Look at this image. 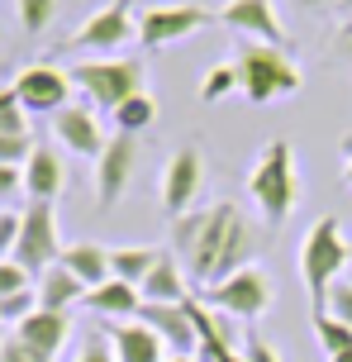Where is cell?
Returning a JSON list of instances; mask_svg holds the SVG:
<instances>
[{
    "instance_id": "obj_1",
    "label": "cell",
    "mask_w": 352,
    "mask_h": 362,
    "mask_svg": "<svg viewBox=\"0 0 352 362\" xmlns=\"http://www.w3.org/2000/svg\"><path fill=\"white\" fill-rule=\"evenodd\" d=\"M171 243L195 291L219 286L224 276L253 267V257H257V229L248 224V215L233 200H214L205 210L171 219Z\"/></svg>"
},
{
    "instance_id": "obj_2",
    "label": "cell",
    "mask_w": 352,
    "mask_h": 362,
    "mask_svg": "<svg viewBox=\"0 0 352 362\" xmlns=\"http://www.w3.org/2000/svg\"><path fill=\"white\" fill-rule=\"evenodd\" d=\"M348 262H352V243L343 234L338 215H319L305 229V238H300V281L310 291V305L315 310H324V296L348 272Z\"/></svg>"
},
{
    "instance_id": "obj_3",
    "label": "cell",
    "mask_w": 352,
    "mask_h": 362,
    "mask_svg": "<svg viewBox=\"0 0 352 362\" xmlns=\"http://www.w3.org/2000/svg\"><path fill=\"white\" fill-rule=\"evenodd\" d=\"M248 196L257 200V210L267 215L272 229L291 219V210H296V153L286 139H272L257 153V163L248 172Z\"/></svg>"
},
{
    "instance_id": "obj_4",
    "label": "cell",
    "mask_w": 352,
    "mask_h": 362,
    "mask_svg": "<svg viewBox=\"0 0 352 362\" xmlns=\"http://www.w3.org/2000/svg\"><path fill=\"white\" fill-rule=\"evenodd\" d=\"M233 72H238V90L253 105L286 100V95L300 90V67L286 57V48H272V43H248V48H238Z\"/></svg>"
},
{
    "instance_id": "obj_5",
    "label": "cell",
    "mask_w": 352,
    "mask_h": 362,
    "mask_svg": "<svg viewBox=\"0 0 352 362\" xmlns=\"http://www.w3.org/2000/svg\"><path fill=\"white\" fill-rule=\"evenodd\" d=\"M67 76L95 110H119L129 95L143 90L148 67H143V57H100V62H76Z\"/></svg>"
},
{
    "instance_id": "obj_6",
    "label": "cell",
    "mask_w": 352,
    "mask_h": 362,
    "mask_svg": "<svg viewBox=\"0 0 352 362\" xmlns=\"http://www.w3.org/2000/svg\"><path fill=\"white\" fill-rule=\"evenodd\" d=\"M195 300H205L210 310H219V315H229V320H262L267 310H272V300H277V286H272V276L253 262V267L233 272V276H224L219 286H205L195 291Z\"/></svg>"
},
{
    "instance_id": "obj_7",
    "label": "cell",
    "mask_w": 352,
    "mask_h": 362,
    "mask_svg": "<svg viewBox=\"0 0 352 362\" xmlns=\"http://www.w3.org/2000/svg\"><path fill=\"white\" fill-rule=\"evenodd\" d=\"M62 234H57V210L48 200H29L19 210V243H15V262L29 276H43L62 257Z\"/></svg>"
},
{
    "instance_id": "obj_8",
    "label": "cell",
    "mask_w": 352,
    "mask_h": 362,
    "mask_svg": "<svg viewBox=\"0 0 352 362\" xmlns=\"http://www.w3.org/2000/svg\"><path fill=\"white\" fill-rule=\"evenodd\" d=\"M129 38H138V19H133V0H110L95 15L81 19V29L67 38V48H86V53H119Z\"/></svg>"
},
{
    "instance_id": "obj_9",
    "label": "cell",
    "mask_w": 352,
    "mask_h": 362,
    "mask_svg": "<svg viewBox=\"0 0 352 362\" xmlns=\"http://www.w3.org/2000/svg\"><path fill=\"white\" fill-rule=\"evenodd\" d=\"M19 95L24 115H57L62 105H72V76L62 67H48V62H34L10 81Z\"/></svg>"
},
{
    "instance_id": "obj_10",
    "label": "cell",
    "mask_w": 352,
    "mask_h": 362,
    "mask_svg": "<svg viewBox=\"0 0 352 362\" xmlns=\"http://www.w3.org/2000/svg\"><path fill=\"white\" fill-rule=\"evenodd\" d=\"M210 19H219V15H210L205 5H152L148 15H138V43L148 53L167 48V43H176L186 34H200Z\"/></svg>"
},
{
    "instance_id": "obj_11",
    "label": "cell",
    "mask_w": 352,
    "mask_h": 362,
    "mask_svg": "<svg viewBox=\"0 0 352 362\" xmlns=\"http://www.w3.org/2000/svg\"><path fill=\"white\" fill-rule=\"evenodd\" d=\"M200 186H205V158L200 148H176L162 167V210L171 219L190 215V205L200 200Z\"/></svg>"
},
{
    "instance_id": "obj_12",
    "label": "cell",
    "mask_w": 352,
    "mask_h": 362,
    "mask_svg": "<svg viewBox=\"0 0 352 362\" xmlns=\"http://www.w3.org/2000/svg\"><path fill=\"white\" fill-rule=\"evenodd\" d=\"M133 163H138V139L133 134H110L105 153L95 158V200H100V210L124 200V191L133 181Z\"/></svg>"
},
{
    "instance_id": "obj_13",
    "label": "cell",
    "mask_w": 352,
    "mask_h": 362,
    "mask_svg": "<svg viewBox=\"0 0 352 362\" xmlns=\"http://www.w3.org/2000/svg\"><path fill=\"white\" fill-rule=\"evenodd\" d=\"M219 24H229L233 34L253 38V43L286 48V24H281V15H277V5H272V0H224Z\"/></svg>"
},
{
    "instance_id": "obj_14",
    "label": "cell",
    "mask_w": 352,
    "mask_h": 362,
    "mask_svg": "<svg viewBox=\"0 0 352 362\" xmlns=\"http://www.w3.org/2000/svg\"><path fill=\"white\" fill-rule=\"evenodd\" d=\"M53 139L67 153H76V158H100L105 153V129H100V119H95V105H62L53 115Z\"/></svg>"
},
{
    "instance_id": "obj_15",
    "label": "cell",
    "mask_w": 352,
    "mask_h": 362,
    "mask_svg": "<svg viewBox=\"0 0 352 362\" xmlns=\"http://www.w3.org/2000/svg\"><path fill=\"white\" fill-rule=\"evenodd\" d=\"M105 339L119 362H167V344L143 320H114V325H105Z\"/></svg>"
},
{
    "instance_id": "obj_16",
    "label": "cell",
    "mask_w": 352,
    "mask_h": 362,
    "mask_svg": "<svg viewBox=\"0 0 352 362\" xmlns=\"http://www.w3.org/2000/svg\"><path fill=\"white\" fill-rule=\"evenodd\" d=\"M138 320L167 344V353H195V325H190L186 305H152V300H143Z\"/></svg>"
},
{
    "instance_id": "obj_17",
    "label": "cell",
    "mask_w": 352,
    "mask_h": 362,
    "mask_svg": "<svg viewBox=\"0 0 352 362\" xmlns=\"http://www.w3.org/2000/svg\"><path fill=\"white\" fill-rule=\"evenodd\" d=\"M62 186H67V167H62V153L53 144H38L29 153V163H24V191L29 200H48L53 205L62 196Z\"/></svg>"
},
{
    "instance_id": "obj_18",
    "label": "cell",
    "mask_w": 352,
    "mask_h": 362,
    "mask_svg": "<svg viewBox=\"0 0 352 362\" xmlns=\"http://www.w3.org/2000/svg\"><path fill=\"white\" fill-rule=\"evenodd\" d=\"M143 300H152V305H186L190 296H195V286H190V276H186V267L176 262L171 253L157 257V267L143 276Z\"/></svg>"
},
{
    "instance_id": "obj_19",
    "label": "cell",
    "mask_w": 352,
    "mask_h": 362,
    "mask_svg": "<svg viewBox=\"0 0 352 362\" xmlns=\"http://www.w3.org/2000/svg\"><path fill=\"white\" fill-rule=\"evenodd\" d=\"M15 334L24 339L29 348H38L43 358H57L62 353V344L72 339V315H62V310H43L38 305L24 325H15Z\"/></svg>"
},
{
    "instance_id": "obj_20",
    "label": "cell",
    "mask_w": 352,
    "mask_h": 362,
    "mask_svg": "<svg viewBox=\"0 0 352 362\" xmlns=\"http://www.w3.org/2000/svg\"><path fill=\"white\" fill-rule=\"evenodd\" d=\"M57 262L72 272V276H81V286H86V291L105 286V281L114 276V272H110V248H105V243H91V238H81V243H67Z\"/></svg>"
},
{
    "instance_id": "obj_21",
    "label": "cell",
    "mask_w": 352,
    "mask_h": 362,
    "mask_svg": "<svg viewBox=\"0 0 352 362\" xmlns=\"http://www.w3.org/2000/svg\"><path fill=\"white\" fill-rule=\"evenodd\" d=\"M86 305H91L95 315H105V320H138V310H143V291L129 286V281H119V276H110L105 286L86 291Z\"/></svg>"
},
{
    "instance_id": "obj_22",
    "label": "cell",
    "mask_w": 352,
    "mask_h": 362,
    "mask_svg": "<svg viewBox=\"0 0 352 362\" xmlns=\"http://www.w3.org/2000/svg\"><path fill=\"white\" fill-rule=\"evenodd\" d=\"M34 291H38V305H43V310H62V315H67L72 305H81V300H86V286H81V276H72V272L62 267V262H53V267L43 272V276L34 281Z\"/></svg>"
},
{
    "instance_id": "obj_23",
    "label": "cell",
    "mask_w": 352,
    "mask_h": 362,
    "mask_svg": "<svg viewBox=\"0 0 352 362\" xmlns=\"http://www.w3.org/2000/svg\"><path fill=\"white\" fill-rule=\"evenodd\" d=\"M34 148H38V144H34V129H29V115H24V105L10 110V115H0V163L24 167Z\"/></svg>"
},
{
    "instance_id": "obj_24",
    "label": "cell",
    "mask_w": 352,
    "mask_h": 362,
    "mask_svg": "<svg viewBox=\"0 0 352 362\" xmlns=\"http://www.w3.org/2000/svg\"><path fill=\"white\" fill-rule=\"evenodd\" d=\"M157 248L152 243H124V248H110V272L129 286H143V276L157 267Z\"/></svg>"
},
{
    "instance_id": "obj_25",
    "label": "cell",
    "mask_w": 352,
    "mask_h": 362,
    "mask_svg": "<svg viewBox=\"0 0 352 362\" xmlns=\"http://www.w3.org/2000/svg\"><path fill=\"white\" fill-rule=\"evenodd\" d=\"M110 119H114V134H143V129L157 124V100H152L148 90H138V95H129L119 110H110Z\"/></svg>"
},
{
    "instance_id": "obj_26",
    "label": "cell",
    "mask_w": 352,
    "mask_h": 362,
    "mask_svg": "<svg viewBox=\"0 0 352 362\" xmlns=\"http://www.w3.org/2000/svg\"><path fill=\"white\" fill-rule=\"evenodd\" d=\"M315 339H319V348H324L329 358H338V353H348V348H352V329L343 325V320H334V315L315 310Z\"/></svg>"
},
{
    "instance_id": "obj_27",
    "label": "cell",
    "mask_w": 352,
    "mask_h": 362,
    "mask_svg": "<svg viewBox=\"0 0 352 362\" xmlns=\"http://www.w3.org/2000/svg\"><path fill=\"white\" fill-rule=\"evenodd\" d=\"M15 10H19V29L24 34H43L57 15V0H15Z\"/></svg>"
},
{
    "instance_id": "obj_28",
    "label": "cell",
    "mask_w": 352,
    "mask_h": 362,
    "mask_svg": "<svg viewBox=\"0 0 352 362\" xmlns=\"http://www.w3.org/2000/svg\"><path fill=\"white\" fill-rule=\"evenodd\" d=\"M238 86V72H233V62H219V67H210V76L200 81V100L205 105H214V100H224L229 90Z\"/></svg>"
},
{
    "instance_id": "obj_29",
    "label": "cell",
    "mask_w": 352,
    "mask_h": 362,
    "mask_svg": "<svg viewBox=\"0 0 352 362\" xmlns=\"http://www.w3.org/2000/svg\"><path fill=\"white\" fill-rule=\"evenodd\" d=\"M34 310H38V291L29 286V291H15V296H5V300H0V320L15 329V325H24Z\"/></svg>"
},
{
    "instance_id": "obj_30",
    "label": "cell",
    "mask_w": 352,
    "mask_h": 362,
    "mask_svg": "<svg viewBox=\"0 0 352 362\" xmlns=\"http://www.w3.org/2000/svg\"><path fill=\"white\" fill-rule=\"evenodd\" d=\"M324 315H334V320H343V325L352 329V281L348 276H338L334 286H329V296H324Z\"/></svg>"
},
{
    "instance_id": "obj_31",
    "label": "cell",
    "mask_w": 352,
    "mask_h": 362,
    "mask_svg": "<svg viewBox=\"0 0 352 362\" xmlns=\"http://www.w3.org/2000/svg\"><path fill=\"white\" fill-rule=\"evenodd\" d=\"M72 362H119V358H114V348H110V339H105V329H95V334H86V339H81V348H76Z\"/></svg>"
},
{
    "instance_id": "obj_32",
    "label": "cell",
    "mask_w": 352,
    "mask_h": 362,
    "mask_svg": "<svg viewBox=\"0 0 352 362\" xmlns=\"http://www.w3.org/2000/svg\"><path fill=\"white\" fill-rule=\"evenodd\" d=\"M29 286H34V276L19 267L15 257H5V262H0V300H5V296H15V291H29Z\"/></svg>"
},
{
    "instance_id": "obj_33",
    "label": "cell",
    "mask_w": 352,
    "mask_h": 362,
    "mask_svg": "<svg viewBox=\"0 0 352 362\" xmlns=\"http://www.w3.org/2000/svg\"><path fill=\"white\" fill-rule=\"evenodd\" d=\"M0 362H53V358H43L38 348H29L19 334H10L5 344H0Z\"/></svg>"
},
{
    "instance_id": "obj_34",
    "label": "cell",
    "mask_w": 352,
    "mask_h": 362,
    "mask_svg": "<svg viewBox=\"0 0 352 362\" xmlns=\"http://www.w3.org/2000/svg\"><path fill=\"white\" fill-rule=\"evenodd\" d=\"M15 243H19V210H0V262L15 257Z\"/></svg>"
},
{
    "instance_id": "obj_35",
    "label": "cell",
    "mask_w": 352,
    "mask_h": 362,
    "mask_svg": "<svg viewBox=\"0 0 352 362\" xmlns=\"http://www.w3.org/2000/svg\"><path fill=\"white\" fill-rule=\"evenodd\" d=\"M243 353H248V362H281V353L272 344H267V339H262L257 329L248 325V339H243Z\"/></svg>"
},
{
    "instance_id": "obj_36",
    "label": "cell",
    "mask_w": 352,
    "mask_h": 362,
    "mask_svg": "<svg viewBox=\"0 0 352 362\" xmlns=\"http://www.w3.org/2000/svg\"><path fill=\"white\" fill-rule=\"evenodd\" d=\"M15 191H24V167L0 163V200H10Z\"/></svg>"
},
{
    "instance_id": "obj_37",
    "label": "cell",
    "mask_w": 352,
    "mask_h": 362,
    "mask_svg": "<svg viewBox=\"0 0 352 362\" xmlns=\"http://www.w3.org/2000/svg\"><path fill=\"white\" fill-rule=\"evenodd\" d=\"M334 53H338V57H348V62H352V19L334 29Z\"/></svg>"
},
{
    "instance_id": "obj_38",
    "label": "cell",
    "mask_w": 352,
    "mask_h": 362,
    "mask_svg": "<svg viewBox=\"0 0 352 362\" xmlns=\"http://www.w3.org/2000/svg\"><path fill=\"white\" fill-rule=\"evenodd\" d=\"M10 110H19V95L15 86H0V115H10Z\"/></svg>"
},
{
    "instance_id": "obj_39",
    "label": "cell",
    "mask_w": 352,
    "mask_h": 362,
    "mask_svg": "<svg viewBox=\"0 0 352 362\" xmlns=\"http://www.w3.org/2000/svg\"><path fill=\"white\" fill-rule=\"evenodd\" d=\"M343 181L352 186V139H343Z\"/></svg>"
},
{
    "instance_id": "obj_40",
    "label": "cell",
    "mask_w": 352,
    "mask_h": 362,
    "mask_svg": "<svg viewBox=\"0 0 352 362\" xmlns=\"http://www.w3.org/2000/svg\"><path fill=\"white\" fill-rule=\"evenodd\" d=\"M167 362H200L195 353H167Z\"/></svg>"
},
{
    "instance_id": "obj_41",
    "label": "cell",
    "mask_w": 352,
    "mask_h": 362,
    "mask_svg": "<svg viewBox=\"0 0 352 362\" xmlns=\"http://www.w3.org/2000/svg\"><path fill=\"white\" fill-rule=\"evenodd\" d=\"M296 5H305V10H319V5H338V0H296Z\"/></svg>"
},
{
    "instance_id": "obj_42",
    "label": "cell",
    "mask_w": 352,
    "mask_h": 362,
    "mask_svg": "<svg viewBox=\"0 0 352 362\" xmlns=\"http://www.w3.org/2000/svg\"><path fill=\"white\" fill-rule=\"evenodd\" d=\"M338 15H343V19H352V0H338Z\"/></svg>"
},
{
    "instance_id": "obj_43",
    "label": "cell",
    "mask_w": 352,
    "mask_h": 362,
    "mask_svg": "<svg viewBox=\"0 0 352 362\" xmlns=\"http://www.w3.org/2000/svg\"><path fill=\"white\" fill-rule=\"evenodd\" d=\"M329 362H352V348H348V353H338V358H329Z\"/></svg>"
},
{
    "instance_id": "obj_44",
    "label": "cell",
    "mask_w": 352,
    "mask_h": 362,
    "mask_svg": "<svg viewBox=\"0 0 352 362\" xmlns=\"http://www.w3.org/2000/svg\"><path fill=\"white\" fill-rule=\"evenodd\" d=\"M5 339H10V334H5V320H0V344H5Z\"/></svg>"
}]
</instances>
